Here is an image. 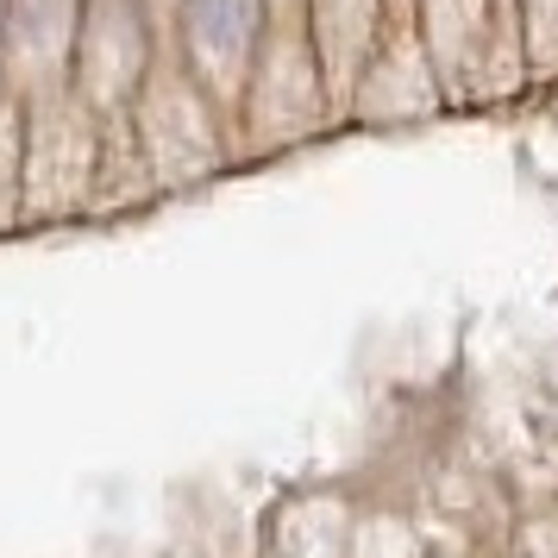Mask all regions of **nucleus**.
<instances>
[{"label": "nucleus", "instance_id": "nucleus-1", "mask_svg": "<svg viewBox=\"0 0 558 558\" xmlns=\"http://www.w3.org/2000/svg\"><path fill=\"white\" fill-rule=\"evenodd\" d=\"M252 26H257L252 0H189V7H182L189 57H202L207 70H214V63L245 70V57H252Z\"/></svg>", "mask_w": 558, "mask_h": 558}]
</instances>
